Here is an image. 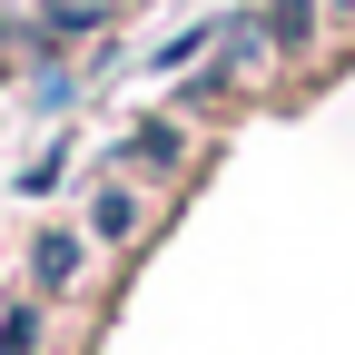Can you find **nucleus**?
<instances>
[{"label":"nucleus","mask_w":355,"mask_h":355,"mask_svg":"<svg viewBox=\"0 0 355 355\" xmlns=\"http://www.w3.org/2000/svg\"><path fill=\"white\" fill-rule=\"evenodd\" d=\"M139 227H148V198L139 188H99L89 198V237L99 247H139Z\"/></svg>","instance_id":"obj_1"},{"label":"nucleus","mask_w":355,"mask_h":355,"mask_svg":"<svg viewBox=\"0 0 355 355\" xmlns=\"http://www.w3.org/2000/svg\"><path fill=\"white\" fill-rule=\"evenodd\" d=\"M30 266H40V296H60V286L79 277V237H69V227H50V237H40V257H30Z\"/></svg>","instance_id":"obj_2"},{"label":"nucleus","mask_w":355,"mask_h":355,"mask_svg":"<svg viewBox=\"0 0 355 355\" xmlns=\"http://www.w3.org/2000/svg\"><path fill=\"white\" fill-rule=\"evenodd\" d=\"M128 158H139V168H178V158H188V139H178L168 119H148L139 139H128Z\"/></svg>","instance_id":"obj_3"},{"label":"nucleus","mask_w":355,"mask_h":355,"mask_svg":"<svg viewBox=\"0 0 355 355\" xmlns=\"http://www.w3.org/2000/svg\"><path fill=\"white\" fill-rule=\"evenodd\" d=\"M306 20H316V0H277L266 10V40H306Z\"/></svg>","instance_id":"obj_4"}]
</instances>
